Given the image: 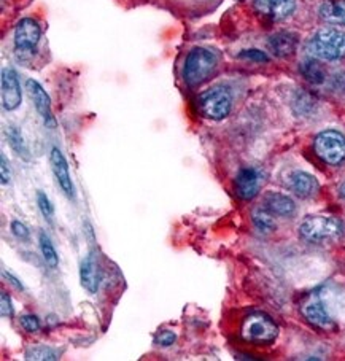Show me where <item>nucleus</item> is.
Listing matches in <instances>:
<instances>
[{
  "instance_id": "b1692460",
  "label": "nucleus",
  "mask_w": 345,
  "mask_h": 361,
  "mask_svg": "<svg viewBox=\"0 0 345 361\" xmlns=\"http://www.w3.org/2000/svg\"><path fill=\"white\" fill-rule=\"evenodd\" d=\"M37 205H39V210L42 212V215L45 216V220L52 221L54 215V209L52 202H49L48 196L43 191H37Z\"/></svg>"
},
{
  "instance_id": "5701e85b",
  "label": "nucleus",
  "mask_w": 345,
  "mask_h": 361,
  "mask_svg": "<svg viewBox=\"0 0 345 361\" xmlns=\"http://www.w3.org/2000/svg\"><path fill=\"white\" fill-rule=\"evenodd\" d=\"M26 360L29 361H43V360H48V361H53V360H58V353H56L53 348L45 347V345H37L29 348L26 352Z\"/></svg>"
},
{
  "instance_id": "0eeeda50",
  "label": "nucleus",
  "mask_w": 345,
  "mask_h": 361,
  "mask_svg": "<svg viewBox=\"0 0 345 361\" xmlns=\"http://www.w3.org/2000/svg\"><path fill=\"white\" fill-rule=\"evenodd\" d=\"M42 39V29L32 18H24L16 24L13 40L18 54H32Z\"/></svg>"
},
{
  "instance_id": "1a4fd4ad",
  "label": "nucleus",
  "mask_w": 345,
  "mask_h": 361,
  "mask_svg": "<svg viewBox=\"0 0 345 361\" xmlns=\"http://www.w3.org/2000/svg\"><path fill=\"white\" fill-rule=\"evenodd\" d=\"M253 7L272 21H284L296 10V0H253Z\"/></svg>"
},
{
  "instance_id": "4468645a",
  "label": "nucleus",
  "mask_w": 345,
  "mask_h": 361,
  "mask_svg": "<svg viewBox=\"0 0 345 361\" xmlns=\"http://www.w3.org/2000/svg\"><path fill=\"white\" fill-rule=\"evenodd\" d=\"M286 185L294 195L299 197H312L318 192V180L310 176V173L303 172V171H293L286 178Z\"/></svg>"
},
{
  "instance_id": "dca6fc26",
  "label": "nucleus",
  "mask_w": 345,
  "mask_h": 361,
  "mask_svg": "<svg viewBox=\"0 0 345 361\" xmlns=\"http://www.w3.org/2000/svg\"><path fill=\"white\" fill-rule=\"evenodd\" d=\"M262 204H265V209L271 212L272 215L284 216V219H288V216L294 215V212H296V205H294L293 199L290 196L280 195V192H267L265 199H262Z\"/></svg>"
},
{
  "instance_id": "7c9ffc66",
  "label": "nucleus",
  "mask_w": 345,
  "mask_h": 361,
  "mask_svg": "<svg viewBox=\"0 0 345 361\" xmlns=\"http://www.w3.org/2000/svg\"><path fill=\"white\" fill-rule=\"evenodd\" d=\"M2 317H13V307H11L10 296L2 291Z\"/></svg>"
},
{
  "instance_id": "6e6552de",
  "label": "nucleus",
  "mask_w": 345,
  "mask_h": 361,
  "mask_svg": "<svg viewBox=\"0 0 345 361\" xmlns=\"http://www.w3.org/2000/svg\"><path fill=\"white\" fill-rule=\"evenodd\" d=\"M301 310H303L305 320L315 328L323 329V331H331V329L336 328L334 319H332L331 314L328 312L323 298L318 293L307 296V300L304 301Z\"/></svg>"
},
{
  "instance_id": "9b49d317",
  "label": "nucleus",
  "mask_w": 345,
  "mask_h": 361,
  "mask_svg": "<svg viewBox=\"0 0 345 361\" xmlns=\"http://www.w3.org/2000/svg\"><path fill=\"white\" fill-rule=\"evenodd\" d=\"M261 173L255 167H243L236 177V192L243 201H250L260 192Z\"/></svg>"
},
{
  "instance_id": "20e7f679",
  "label": "nucleus",
  "mask_w": 345,
  "mask_h": 361,
  "mask_svg": "<svg viewBox=\"0 0 345 361\" xmlns=\"http://www.w3.org/2000/svg\"><path fill=\"white\" fill-rule=\"evenodd\" d=\"M344 223L332 216L312 215L301 223L299 233L309 242H325L341 238L344 234Z\"/></svg>"
},
{
  "instance_id": "f3484780",
  "label": "nucleus",
  "mask_w": 345,
  "mask_h": 361,
  "mask_svg": "<svg viewBox=\"0 0 345 361\" xmlns=\"http://www.w3.org/2000/svg\"><path fill=\"white\" fill-rule=\"evenodd\" d=\"M267 47L269 51L277 56V58H288V56L296 51L298 37L291 32H277L269 37Z\"/></svg>"
},
{
  "instance_id": "393cba45",
  "label": "nucleus",
  "mask_w": 345,
  "mask_h": 361,
  "mask_svg": "<svg viewBox=\"0 0 345 361\" xmlns=\"http://www.w3.org/2000/svg\"><path fill=\"white\" fill-rule=\"evenodd\" d=\"M21 326L26 329L28 333H37L40 329V320L39 317H35L32 314H28V315H23L21 317Z\"/></svg>"
},
{
  "instance_id": "aec40b11",
  "label": "nucleus",
  "mask_w": 345,
  "mask_h": 361,
  "mask_svg": "<svg viewBox=\"0 0 345 361\" xmlns=\"http://www.w3.org/2000/svg\"><path fill=\"white\" fill-rule=\"evenodd\" d=\"M7 139H8L11 150H13L18 154V157L23 158L24 161L30 159L29 148L26 145V142H24V137L20 133V129L15 128V126H8L7 128Z\"/></svg>"
},
{
  "instance_id": "39448f33",
  "label": "nucleus",
  "mask_w": 345,
  "mask_h": 361,
  "mask_svg": "<svg viewBox=\"0 0 345 361\" xmlns=\"http://www.w3.org/2000/svg\"><path fill=\"white\" fill-rule=\"evenodd\" d=\"M279 336V326L271 317L262 312L250 314L242 325V338L258 345L272 344Z\"/></svg>"
},
{
  "instance_id": "c756f323",
  "label": "nucleus",
  "mask_w": 345,
  "mask_h": 361,
  "mask_svg": "<svg viewBox=\"0 0 345 361\" xmlns=\"http://www.w3.org/2000/svg\"><path fill=\"white\" fill-rule=\"evenodd\" d=\"M331 86L332 90L341 92V94H345V71L336 73L334 77L331 80Z\"/></svg>"
},
{
  "instance_id": "ddd939ff",
  "label": "nucleus",
  "mask_w": 345,
  "mask_h": 361,
  "mask_svg": "<svg viewBox=\"0 0 345 361\" xmlns=\"http://www.w3.org/2000/svg\"><path fill=\"white\" fill-rule=\"evenodd\" d=\"M49 163H52V169L56 180L61 186V190L66 192L67 197L75 196V188L73 182L71 177V172H68V164L64 158V154L61 153L59 148H53L52 154H49Z\"/></svg>"
},
{
  "instance_id": "bb28decb",
  "label": "nucleus",
  "mask_w": 345,
  "mask_h": 361,
  "mask_svg": "<svg viewBox=\"0 0 345 361\" xmlns=\"http://www.w3.org/2000/svg\"><path fill=\"white\" fill-rule=\"evenodd\" d=\"M175 339H177V334L174 331H161L155 338V344L161 347H171L175 342Z\"/></svg>"
},
{
  "instance_id": "c85d7f7f",
  "label": "nucleus",
  "mask_w": 345,
  "mask_h": 361,
  "mask_svg": "<svg viewBox=\"0 0 345 361\" xmlns=\"http://www.w3.org/2000/svg\"><path fill=\"white\" fill-rule=\"evenodd\" d=\"M0 173H2V183L4 185H7V183H10L11 182V169H10V163H8V159H7V157H5V154H2V157H0Z\"/></svg>"
},
{
  "instance_id": "a878e982",
  "label": "nucleus",
  "mask_w": 345,
  "mask_h": 361,
  "mask_svg": "<svg viewBox=\"0 0 345 361\" xmlns=\"http://www.w3.org/2000/svg\"><path fill=\"white\" fill-rule=\"evenodd\" d=\"M239 56L243 59L256 61V62H267L269 61V56L266 53L260 51V49H243Z\"/></svg>"
},
{
  "instance_id": "9d476101",
  "label": "nucleus",
  "mask_w": 345,
  "mask_h": 361,
  "mask_svg": "<svg viewBox=\"0 0 345 361\" xmlns=\"http://www.w3.org/2000/svg\"><path fill=\"white\" fill-rule=\"evenodd\" d=\"M23 94L18 73L13 68H4L2 71V104L4 109L13 111L21 105Z\"/></svg>"
},
{
  "instance_id": "a211bd4d",
  "label": "nucleus",
  "mask_w": 345,
  "mask_h": 361,
  "mask_svg": "<svg viewBox=\"0 0 345 361\" xmlns=\"http://www.w3.org/2000/svg\"><path fill=\"white\" fill-rule=\"evenodd\" d=\"M318 11L326 23L345 24V0H326Z\"/></svg>"
},
{
  "instance_id": "7ed1b4c3",
  "label": "nucleus",
  "mask_w": 345,
  "mask_h": 361,
  "mask_svg": "<svg viewBox=\"0 0 345 361\" xmlns=\"http://www.w3.org/2000/svg\"><path fill=\"white\" fill-rule=\"evenodd\" d=\"M198 109L202 114V116L209 118V120H223V118L229 115L231 109H233V94H231V90L219 85L204 91L199 96Z\"/></svg>"
},
{
  "instance_id": "423d86ee",
  "label": "nucleus",
  "mask_w": 345,
  "mask_h": 361,
  "mask_svg": "<svg viewBox=\"0 0 345 361\" xmlns=\"http://www.w3.org/2000/svg\"><path fill=\"white\" fill-rule=\"evenodd\" d=\"M313 150L326 164H342L345 161V135L339 130H323L313 140Z\"/></svg>"
},
{
  "instance_id": "412c9836",
  "label": "nucleus",
  "mask_w": 345,
  "mask_h": 361,
  "mask_svg": "<svg viewBox=\"0 0 345 361\" xmlns=\"http://www.w3.org/2000/svg\"><path fill=\"white\" fill-rule=\"evenodd\" d=\"M252 219H253L255 226L258 228L261 233H272L274 229L277 228V225H275V221L272 219V214L265 207L253 210Z\"/></svg>"
},
{
  "instance_id": "f8f14e48",
  "label": "nucleus",
  "mask_w": 345,
  "mask_h": 361,
  "mask_svg": "<svg viewBox=\"0 0 345 361\" xmlns=\"http://www.w3.org/2000/svg\"><path fill=\"white\" fill-rule=\"evenodd\" d=\"M26 90L29 92L30 99H32L37 111H39V115L43 118V121H45L47 126L53 128L54 118L52 111V101H49L47 91L42 88L39 82H35L32 78H29L26 82Z\"/></svg>"
},
{
  "instance_id": "f257e3e1",
  "label": "nucleus",
  "mask_w": 345,
  "mask_h": 361,
  "mask_svg": "<svg viewBox=\"0 0 345 361\" xmlns=\"http://www.w3.org/2000/svg\"><path fill=\"white\" fill-rule=\"evenodd\" d=\"M218 66V54L210 48L198 47L193 48L186 56L183 67V80L188 86L200 85L210 77V73Z\"/></svg>"
},
{
  "instance_id": "2f4dec72",
  "label": "nucleus",
  "mask_w": 345,
  "mask_h": 361,
  "mask_svg": "<svg viewBox=\"0 0 345 361\" xmlns=\"http://www.w3.org/2000/svg\"><path fill=\"white\" fill-rule=\"evenodd\" d=\"M4 277L5 279H7L8 280V282L11 283V285H13L15 286V288L18 290V291H23L24 290V286H23V283L20 282V280H18L16 277H13V276H11V274L10 272H7V271H4Z\"/></svg>"
},
{
  "instance_id": "4be33fe9",
  "label": "nucleus",
  "mask_w": 345,
  "mask_h": 361,
  "mask_svg": "<svg viewBox=\"0 0 345 361\" xmlns=\"http://www.w3.org/2000/svg\"><path fill=\"white\" fill-rule=\"evenodd\" d=\"M40 248H42V255H43V258H45L47 264L49 267H53V269L54 267H58L59 257H58V253H56L54 245L52 244V239H49L45 233L40 234Z\"/></svg>"
},
{
  "instance_id": "6ab92c4d",
  "label": "nucleus",
  "mask_w": 345,
  "mask_h": 361,
  "mask_svg": "<svg viewBox=\"0 0 345 361\" xmlns=\"http://www.w3.org/2000/svg\"><path fill=\"white\" fill-rule=\"evenodd\" d=\"M301 73L309 80L310 83L320 85L326 80V71L322 66V62H318L317 59H307L301 64Z\"/></svg>"
},
{
  "instance_id": "cd10ccee",
  "label": "nucleus",
  "mask_w": 345,
  "mask_h": 361,
  "mask_svg": "<svg viewBox=\"0 0 345 361\" xmlns=\"http://www.w3.org/2000/svg\"><path fill=\"white\" fill-rule=\"evenodd\" d=\"M11 231H13V234L16 235L18 239L24 240V242H28L29 238H30V233H29L28 226L24 225V223L18 221V220H15L13 223H11Z\"/></svg>"
},
{
  "instance_id": "2eb2a0df",
  "label": "nucleus",
  "mask_w": 345,
  "mask_h": 361,
  "mask_svg": "<svg viewBox=\"0 0 345 361\" xmlns=\"http://www.w3.org/2000/svg\"><path fill=\"white\" fill-rule=\"evenodd\" d=\"M80 282L87 293H97L100 285V269L96 259H94V255H87V257L81 261Z\"/></svg>"
},
{
  "instance_id": "473e14b6",
  "label": "nucleus",
  "mask_w": 345,
  "mask_h": 361,
  "mask_svg": "<svg viewBox=\"0 0 345 361\" xmlns=\"http://www.w3.org/2000/svg\"><path fill=\"white\" fill-rule=\"evenodd\" d=\"M339 196H341L342 199H345V182L339 186Z\"/></svg>"
},
{
  "instance_id": "f03ea898",
  "label": "nucleus",
  "mask_w": 345,
  "mask_h": 361,
  "mask_svg": "<svg viewBox=\"0 0 345 361\" xmlns=\"http://www.w3.org/2000/svg\"><path fill=\"white\" fill-rule=\"evenodd\" d=\"M309 51L317 59L339 61L345 58V32L336 27H325L312 37Z\"/></svg>"
}]
</instances>
